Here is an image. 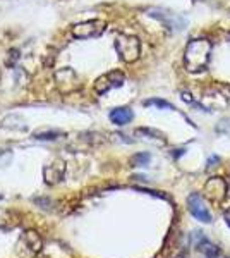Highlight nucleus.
<instances>
[{"label":"nucleus","mask_w":230,"mask_h":258,"mask_svg":"<svg viewBox=\"0 0 230 258\" xmlns=\"http://www.w3.org/2000/svg\"><path fill=\"white\" fill-rule=\"evenodd\" d=\"M211 43L206 38L191 40L184 52V66L189 73H201L210 62Z\"/></svg>","instance_id":"obj_1"},{"label":"nucleus","mask_w":230,"mask_h":258,"mask_svg":"<svg viewBox=\"0 0 230 258\" xmlns=\"http://www.w3.org/2000/svg\"><path fill=\"white\" fill-rule=\"evenodd\" d=\"M115 50L124 62H134L139 59L141 43H139V40L132 35H117Z\"/></svg>","instance_id":"obj_2"},{"label":"nucleus","mask_w":230,"mask_h":258,"mask_svg":"<svg viewBox=\"0 0 230 258\" xmlns=\"http://www.w3.org/2000/svg\"><path fill=\"white\" fill-rule=\"evenodd\" d=\"M107 28L105 21L93 19V21H85V23H78L72 26V35L74 38L79 40H88V38H96L100 36Z\"/></svg>","instance_id":"obj_3"},{"label":"nucleus","mask_w":230,"mask_h":258,"mask_svg":"<svg viewBox=\"0 0 230 258\" xmlns=\"http://www.w3.org/2000/svg\"><path fill=\"white\" fill-rule=\"evenodd\" d=\"M41 248V239L35 231H26L19 239L18 253L21 258H33Z\"/></svg>","instance_id":"obj_4"},{"label":"nucleus","mask_w":230,"mask_h":258,"mask_svg":"<svg viewBox=\"0 0 230 258\" xmlns=\"http://www.w3.org/2000/svg\"><path fill=\"white\" fill-rule=\"evenodd\" d=\"M124 80L125 78L120 71H110V73L103 74V76H100L98 80L95 81V91L100 95H103V93H107V91L122 86Z\"/></svg>","instance_id":"obj_5"},{"label":"nucleus","mask_w":230,"mask_h":258,"mask_svg":"<svg viewBox=\"0 0 230 258\" xmlns=\"http://www.w3.org/2000/svg\"><path fill=\"white\" fill-rule=\"evenodd\" d=\"M204 195L211 200L213 203H221L228 195V184L223 177H211L204 184Z\"/></svg>","instance_id":"obj_6"},{"label":"nucleus","mask_w":230,"mask_h":258,"mask_svg":"<svg viewBox=\"0 0 230 258\" xmlns=\"http://www.w3.org/2000/svg\"><path fill=\"white\" fill-rule=\"evenodd\" d=\"M187 209L192 214V217L201 220V222L208 224L211 222V214L208 210L206 203H204L203 197L199 193H191L189 198H187Z\"/></svg>","instance_id":"obj_7"},{"label":"nucleus","mask_w":230,"mask_h":258,"mask_svg":"<svg viewBox=\"0 0 230 258\" xmlns=\"http://www.w3.org/2000/svg\"><path fill=\"white\" fill-rule=\"evenodd\" d=\"M149 16H153V18L163 21V23H165L170 30H182L184 24H186V21H184L182 18L172 14V12L162 11V9H151V11H149Z\"/></svg>","instance_id":"obj_8"},{"label":"nucleus","mask_w":230,"mask_h":258,"mask_svg":"<svg viewBox=\"0 0 230 258\" xmlns=\"http://www.w3.org/2000/svg\"><path fill=\"white\" fill-rule=\"evenodd\" d=\"M64 172H65V164L62 160H53L52 164L47 165L43 170V176H45V181L48 184H55V182L62 181L64 177Z\"/></svg>","instance_id":"obj_9"},{"label":"nucleus","mask_w":230,"mask_h":258,"mask_svg":"<svg viewBox=\"0 0 230 258\" xmlns=\"http://www.w3.org/2000/svg\"><path fill=\"white\" fill-rule=\"evenodd\" d=\"M110 120L117 126H125L127 122L132 120V110L127 109V107H119V109H114L110 112Z\"/></svg>","instance_id":"obj_10"},{"label":"nucleus","mask_w":230,"mask_h":258,"mask_svg":"<svg viewBox=\"0 0 230 258\" xmlns=\"http://www.w3.org/2000/svg\"><path fill=\"white\" fill-rule=\"evenodd\" d=\"M198 248H199V251H201L206 258H218L220 256L218 248H216L213 243H210L208 239H204L203 236H201V241L198 243Z\"/></svg>","instance_id":"obj_11"},{"label":"nucleus","mask_w":230,"mask_h":258,"mask_svg":"<svg viewBox=\"0 0 230 258\" xmlns=\"http://www.w3.org/2000/svg\"><path fill=\"white\" fill-rule=\"evenodd\" d=\"M149 160H151V157H149V153H136L134 157L131 159V164L132 167H144V165L149 164Z\"/></svg>","instance_id":"obj_12"},{"label":"nucleus","mask_w":230,"mask_h":258,"mask_svg":"<svg viewBox=\"0 0 230 258\" xmlns=\"http://www.w3.org/2000/svg\"><path fill=\"white\" fill-rule=\"evenodd\" d=\"M144 107H157V109H163V110H175L169 102H165V100H160V98L146 100V102H144Z\"/></svg>","instance_id":"obj_13"},{"label":"nucleus","mask_w":230,"mask_h":258,"mask_svg":"<svg viewBox=\"0 0 230 258\" xmlns=\"http://www.w3.org/2000/svg\"><path fill=\"white\" fill-rule=\"evenodd\" d=\"M58 136H60V133H58V131H48V133H36L35 138L36 140H41V141H45V140L52 141V140L58 138Z\"/></svg>","instance_id":"obj_14"},{"label":"nucleus","mask_w":230,"mask_h":258,"mask_svg":"<svg viewBox=\"0 0 230 258\" xmlns=\"http://www.w3.org/2000/svg\"><path fill=\"white\" fill-rule=\"evenodd\" d=\"M182 100H184V102H187V103H194V100H192V97L189 93H182Z\"/></svg>","instance_id":"obj_15"},{"label":"nucleus","mask_w":230,"mask_h":258,"mask_svg":"<svg viewBox=\"0 0 230 258\" xmlns=\"http://www.w3.org/2000/svg\"><path fill=\"white\" fill-rule=\"evenodd\" d=\"M223 219H225V222L228 224V227H230V207L227 210H225V214H223Z\"/></svg>","instance_id":"obj_16"}]
</instances>
